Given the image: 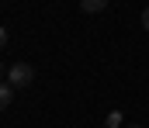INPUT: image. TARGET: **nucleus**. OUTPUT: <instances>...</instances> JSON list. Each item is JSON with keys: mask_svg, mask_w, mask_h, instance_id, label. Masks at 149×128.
Here are the masks:
<instances>
[{"mask_svg": "<svg viewBox=\"0 0 149 128\" xmlns=\"http://www.w3.org/2000/svg\"><path fill=\"white\" fill-rule=\"evenodd\" d=\"M7 83L10 86H31L35 83V66H31V62H10Z\"/></svg>", "mask_w": 149, "mask_h": 128, "instance_id": "obj_1", "label": "nucleus"}, {"mask_svg": "<svg viewBox=\"0 0 149 128\" xmlns=\"http://www.w3.org/2000/svg\"><path fill=\"white\" fill-rule=\"evenodd\" d=\"M80 7H83L87 14H101V10L108 7V0H80Z\"/></svg>", "mask_w": 149, "mask_h": 128, "instance_id": "obj_2", "label": "nucleus"}, {"mask_svg": "<svg viewBox=\"0 0 149 128\" xmlns=\"http://www.w3.org/2000/svg\"><path fill=\"white\" fill-rule=\"evenodd\" d=\"M10 90H14L10 83H0V111H7V107H10Z\"/></svg>", "mask_w": 149, "mask_h": 128, "instance_id": "obj_3", "label": "nucleus"}, {"mask_svg": "<svg viewBox=\"0 0 149 128\" xmlns=\"http://www.w3.org/2000/svg\"><path fill=\"white\" fill-rule=\"evenodd\" d=\"M7 45H10V31H7V28H3V24H0V52H3V48H7Z\"/></svg>", "mask_w": 149, "mask_h": 128, "instance_id": "obj_4", "label": "nucleus"}, {"mask_svg": "<svg viewBox=\"0 0 149 128\" xmlns=\"http://www.w3.org/2000/svg\"><path fill=\"white\" fill-rule=\"evenodd\" d=\"M142 28H146V31H149V7H146V10H142Z\"/></svg>", "mask_w": 149, "mask_h": 128, "instance_id": "obj_5", "label": "nucleus"}, {"mask_svg": "<svg viewBox=\"0 0 149 128\" xmlns=\"http://www.w3.org/2000/svg\"><path fill=\"white\" fill-rule=\"evenodd\" d=\"M3 76H7V69H3V66H0V80H3Z\"/></svg>", "mask_w": 149, "mask_h": 128, "instance_id": "obj_6", "label": "nucleus"}, {"mask_svg": "<svg viewBox=\"0 0 149 128\" xmlns=\"http://www.w3.org/2000/svg\"><path fill=\"white\" fill-rule=\"evenodd\" d=\"M128 128H139V125H128Z\"/></svg>", "mask_w": 149, "mask_h": 128, "instance_id": "obj_7", "label": "nucleus"}]
</instances>
